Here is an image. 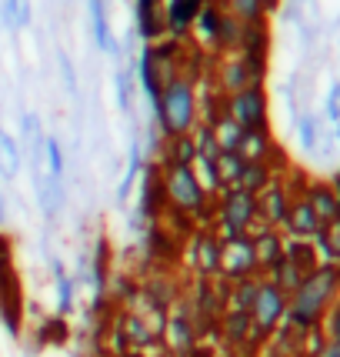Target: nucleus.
<instances>
[{"instance_id": "nucleus-1", "label": "nucleus", "mask_w": 340, "mask_h": 357, "mask_svg": "<svg viewBox=\"0 0 340 357\" xmlns=\"http://www.w3.org/2000/svg\"><path fill=\"white\" fill-rule=\"evenodd\" d=\"M340 287V267L337 264H317L307 278L300 280L294 294L287 297V324L294 331H310L324 321L330 301Z\"/></svg>"}, {"instance_id": "nucleus-2", "label": "nucleus", "mask_w": 340, "mask_h": 357, "mask_svg": "<svg viewBox=\"0 0 340 357\" xmlns=\"http://www.w3.org/2000/svg\"><path fill=\"white\" fill-rule=\"evenodd\" d=\"M157 107V124H160V137H187L197 127V91L194 80L187 74H177L173 80H167L154 100Z\"/></svg>"}, {"instance_id": "nucleus-3", "label": "nucleus", "mask_w": 340, "mask_h": 357, "mask_svg": "<svg viewBox=\"0 0 340 357\" xmlns=\"http://www.w3.org/2000/svg\"><path fill=\"white\" fill-rule=\"evenodd\" d=\"M160 177H164V194H167V207H177L197 220V227H207V211L214 214V197L203 190L201 177L187 164H160Z\"/></svg>"}, {"instance_id": "nucleus-4", "label": "nucleus", "mask_w": 340, "mask_h": 357, "mask_svg": "<svg viewBox=\"0 0 340 357\" xmlns=\"http://www.w3.org/2000/svg\"><path fill=\"white\" fill-rule=\"evenodd\" d=\"M214 218H217V234H220V241H231V237L250 234L257 224H261L257 197L247 194V190H240V187H224V190L217 194Z\"/></svg>"}, {"instance_id": "nucleus-5", "label": "nucleus", "mask_w": 340, "mask_h": 357, "mask_svg": "<svg viewBox=\"0 0 340 357\" xmlns=\"http://www.w3.org/2000/svg\"><path fill=\"white\" fill-rule=\"evenodd\" d=\"M287 317V294L280 291L277 284H270L267 278H261L257 284V294H254V304H250V324H254V334L257 337H267L274 334Z\"/></svg>"}, {"instance_id": "nucleus-6", "label": "nucleus", "mask_w": 340, "mask_h": 357, "mask_svg": "<svg viewBox=\"0 0 340 357\" xmlns=\"http://www.w3.org/2000/svg\"><path fill=\"white\" fill-rule=\"evenodd\" d=\"M220 254L224 241L214 227H197L187 237V264L197 278H220Z\"/></svg>"}, {"instance_id": "nucleus-7", "label": "nucleus", "mask_w": 340, "mask_h": 357, "mask_svg": "<svg viewBox=\"0 0 340 357\" xmlns=\"http://www.w3.org/2000/svg\"><path fill=\"white\" fill-rule=\"evenodd\" d=\"M224 114L237 121L244 130H267V93H263V87L254 84L247 91L224 97Z\"/></svg>"}, {"instance_id": "nucleus-8", "label": "nucleus", "mask_w": 340, "mask_h": 357, "mask_svg": "<svg viewBox=\"0 0 340 357\" xmlns=\"http://www.w3.org/2000/svg\"><path fill=\"white\" fill-rule=\"evenodd\" d=\"M197 337H201V327H197V321H194L190 304L177 301V304L167 311V317H164V341H167L170 351L190 354V351L197 347Z\"/></svg>"}, {"instance_id": "nucleus-9", "label": "nucleus", "mask_w": 340, "mask_h": 357, "mask_svg": "<svg viewBox=\"0 0 340 357\" xmlns=\"http://www.w3.org/2000/svg\"><path fill=\"white\" fill-rule=\"evenodd\" d=\"M257 254H254V241L250 234L224 241V254H220V278L224 280H240V278H257Z\"/></svg>"}, {"instance_id": "nucleus-10", "label": "nucleus", "mask_w": 340, "mask_h": 357, "mask_svg": "<svg viewBox=\"0 0 340 357\" xmlns=\"http://www.w3.org/2000/svg\"><path fill=\"white\" fill-rule=\"evenodd\" d=\"M167 211V194H164V177H160V164H150L144 171V181H140V204H137V214L144 220H157L164 218Z\"/></svg>"}, {"instance_id": "nucleus-11", "label": "nucleus", "mask_w": 340, "mask_h": 357, "mask_svg": "<svg viewBox=\"0 0 340 357\" xmlns=\"http://www.w3.org/2000/svg\"><path fill=\"white\" fill-rule=\"evenodd\" d=\"M254 84H261V80L250 70V63L240 54H224V61L217 67V87L224 91V97H231L237 91H247Z\"/></svg>"}, {"instance_id": "nucleus-12", "label": "nucleus", "mask_w": 340, "mask_h": 357, "mask_svg": "<svg viewBox=\"0 0 340 357\" xmlns=\"http://www.w3.org/2000/svg\"><path fill=\"white\" fill-rule=\"evenodd\" d=\"M287 211H291V194H287V187L280 184V181H270V184L257 194V214H261V224H267V227H284Z\"/></svg>"}, {"instance_id": "nucleus-13", "label": "nucleus", "mask_w": 340, "mask_h": 357, "mask_svg": "<svg viewBox=\"0 0 340 357\" xmlns=\"http://www.w3.org/2000/svg\"><path fill=\"white\" fill-rule=\"evenodd\" d=\"M203 3H207V0H164V31H167L173 40H180V37L194 27V20H197Z\"/></svg>"}, {"instance_id": "nucleus-14", "label": "nucleus", "mask_w": 340, "mask_h": 357, "mask_svg": "<svg viewBox=\"0 0 340 357\" xmlns=\"http://www.w3.org/2000/svg\"><path fill=\"white\" fill-rule=\"evenodd\" d=\"M0 317L10 334L20 331V287H17V274L10 271V261L0 264Z\"/></svg>"}, {"instance_id": "nucleus-15", "label": "nucleus", "mask_w": 340, "mask_h": 357, "mask_svg": "<svg viewBox=\"0 0 340 357\" xmlns=\"http://www.w3.org/2000/svg\"><path fill=\"white\" fill-rule=\"evenodd\" d=\"M250 241H254V254H257V267H261V271H270L277 261H284L287 241L277 234V227L261 224L257 231H250Z\"/></svg>"}, {"instance_id": "nucleus-16", "label": "nucleus", "mask_w": 340, "mask_h": 357, "mask_svg": "<svg viewBox=\"0 0 340 357\" xmlns=\"http://www.w3.org/2000/svg\"><path fill=\"white\" fill-rule=\"evenodd\" d=\"M284 227L291 237L297 241H307V237H317V231L324 227L317 214H314V207L307 204V197H300V201H291V211H287V218H284Z\"/></svg>"}, {"instance_id": "nucleus-17", "label": "nucleus", "mask_w": 340, "mask_h": 357, "mask_svg": "<svg viewBox=\"0 0 340 357\" xmlns=\"http://www.w3.org/2000/svg\"><path fill=\"white\" fill-rule=\"evenodd\" d=\"M220 334H224V341L227 344H247L250 337H257L254 334V324H250V314L247 311H227L220 314Z\"/></svg>"}, {"instance_id": "nucleus-18", "label": "nucleus", "mask_w": 340, "mask_h": 357, "mask_svg": "<svg viewBox=\"0 0 340 357\" xmlns=\"http://www.w3.org/2000/svg\"><path fill=\"white\" fill-rule=\"evenodd\" d=\"M137 24L147 40H160L164 37V0H140L137 3Z\"/></svg>"}, {"instance_id": "nucleus-19", "label": "nucleus", "mask_w": 340, "mask_h": 357, "mask_svg": "<svg viewBox=\"0 0 340 357\" xmlns=\"http://www.w3.org/2000/svg\"><path fill=\"white\" fill-rule=\"evenodd\" d=\"M270 181H274V171H270V164H267V160H247L233 187H240V190H247V194H254V197H257V194H261Z\"/></svg>"}, {"instance_id": "nucleus-20", "label": "nucleus", "mask_w": 340, "mask_h": 357, "mask_svg": "<svg viewBox=\"0 0 340 357\" xmlns=\"http://www.w3.org/2000/svg\"><path fill=\"white\" fill-rule=\"evenodd\" d=\"M307 204L314 207V214H317V220H320V224H330V220H337V214H340V197L330 190V187H324V184L310 187Z\"/></svg>"}, {"instance_id": "nucleus-21", "label": "nucleus", "mask_w": 340, "mask_h": 357, "mask_svg": "<svg viewBox=\"0 0 340 357\" xmlns=\"http://www.w3.org/2000/svg\"><path fill=\"white\" fill-rule=\"evenodd\" d=\"M207 127H210V134H214V140H217V147H220V151H237V147H240L244 127L237 124V121H231L227 114H217L214 121H207Z\"/></svg>"}, {"instance_id": "nucleus-22", "label": "nucleus", "mask_w": 340, "mask_h": 357, "mask_svg": "<svg viewBox=\"0 0 340 357\" xmlns=\"http://www.w3.org/2000/svg\"><path fill=\"white\" fill-rule=\"evenodd\" d=\"M304 278H307V274H304V271H300L297 264H291L287 257H284V261H277V264L267 271V280H270V284H277V287L287 297H291L297 287H300V280H304Z\"/></svg>"}, {"instance_id": "nucleus-23", "label": "nucleus", "mask_w": 340, "mask_h": 357, "mask_svg": "<svg viewBox=\"0 0 340 357\" xmlns=\"http://www.w3.org/2000/svg\"><path fill=\"white\" fill-rule=\"evenodd\" d=\"M220 3L237 24H263V17H267L261 0H220Z\"/></svg>"}, {"instance_id": "nucleus-24", "label": "nucleus", "mask_w": 340, "mask_h": 357, "mask_svg": "<svg viewBox=\"0 0 340 357\" xmlns=\"http://www.w3.org/2000/svg\"><path fill=\"white\" fill-rule=\"evenodd\" d=\"M237 154L244 157V160H267L270 157V137H267V130H244Z\"/></svg>"}, {"instance_id": "nucleus-25", "label": "nucleus", "mask_w": 340, "mask_h": 357, "mask_svg": "<svg viewBox=\"0 0 340 357\" xmlns=\"http://www.w3.org/2000/svg\"><path fill=\"white\" fill-rule=\"evenodd\" d=\"M194 157H197L194 134H187V137H170L167 140V147H164V160H160V164H187V167H194Z\"/></svg>"}, {"instance_id": "nucleus-26", "label": "nucleus", "mask_w": 340, "mask_h": 357, "mask_svg": "<svg viewBox=\"0 0 340 357\" xmlns=\"http://www.w3.org/2000/svg\"><path fill=\"white\" fill-rule=\"evenodd\" d=\"M244 157L237 154V151H220L217 154V181H220V187H233L237 184V177H240V171H244Z\"/></svg>"}, {"instance_id": "nucleus-27", "label": "nucleus", "mask_w": 340, "mask_h": 357, "mask_svg": "<svg viewBox=\"0 0 340 357\" xmlns=\"http://www.w3.org/2000/svg\"><path fill=\"white\" fill-rule=\"evenodd\" d=\"M284 257L291 261V264H297L304 274H310L314 267H317V250L310 248L307 241H287V248H284Z\"/></svg>"}, {"instance_id": "nucleus-28", "label": "nucleus", "mask_w": 340, "mask_h": 357, "mask_svg": "<svg viewBox=\"0 0 340 357\" xmlns=\"http://www.w3.org/2000/svg\"><path fill=\"white\" fill-rule=\"evenodd\" d=\"M107 267H110V248H107V241L100 237L97 241V250H93V287H97V294H104L107 291Z\"/></svg>"}, {"instance_id": "nucleus-29", "label": "nucleus", "mask_w": 340, "mask_h": 357, "mask_svg": "<svg viewBox=\"0 0 340 357\" xmlns=\"http://www.w3.org/2000/svg\"><path fill=\"white\" fill-rule=\"evenodd\" d=\"M317 248L324 250L330 261H340V218L317 231Z\"/></svg>"}, {"instance_id": "nucleus-30", "label": "nucleus", "mask_w": 340, "mask_h": 357, "mask_svg": "<svg viewBox=\"0 0 340 357\" xmlns=\"http://www.w3.org/2000/svg\"><path fill=\"white\" fill-rule=\"evenodd\" d=\"M67 334H70V331H67V324H63V317H50V321H47L44 324V331H40V341H50V344H63L67 341Z\"/></svg>"}, {"instance_id": "nucleus-31", "label": "nucleus", "mask_w": 340, "mask_h": 357, "mask_svg": "<svg viewBox=\"0 0 340 357\" xmlns=\"http://www.w3.org/2000/svg\"><path fill=\"white\" fill-rule=\"evenodd\" d=\"M70 307H74V280L61 278L57 280V311H61V317L70 314Z\"/></svg>"}, {"instance_id": "nucleus-32", "label": "nucleus", "mask_w": 340, "mask_h": 357, "mask_svg": "<svg viewBox=\"0 0 340 357\" xmlns=\"http://www.w3.org/2000/svg\"><path fill=\"white\" fill-rule=\"evenodd\" d=\"M44 151H47V160H50V174H54V177H61V174H63V157H61V144H57V140H54V137H47Z\"/></svg>"}, {"instance_id": "nucleus-33", "label": "nucleus", "mask_w": 340, "mask_h": 357, "mask_svg": "<svg viewBox=\"0 0 340 357\" xmlns=\"http://www.w3.org/2000/svg\"><path fill=\"white\" fill-rule=\"evenodd\" d=\"M324 317H327V337H330V341H340V304L330 314H324Z\"/></svg>"}, {"instance_id": "nucleus-34", "label": "nucleus", "mask_w": 340, "mask_h": 357, "mask_svg": "<svg viewBox=\"0 0 340 357\" xmlns=\"http://www.w3.org/2000/svg\"><path fill=\"white\" fill-rule=\"evenodd\" d=\"M314 357H340V341H327Z\"/></svg>"}, {"instance_id": "nucleus-35", "label": "nucleus", "mask_w": 340, "mask_h": 357, "mask_svg": "<svg viewBox=\"0 0 340 357\" xmlns=\"http://www.w3.org/2000/svg\"><path fill=\"white\" fill-rule=\"evenodd\" d=\"M263 3V10H270V7H277V0H261Z\"/></svg>"}, {"instance_id": "nucleus-36", "label": "nucleus", "mask_w": 340, "mask_h": 357, "mask_svg": "<svg viewBox=\"0 0 340 357\" xmlns=\"http://www.w3.org/2000/svg\"><path fill=\"white\" fill-rule=\"evenodd\" d=\"M93 357H110V354H104V351H97V354H93Z\"/></svg>"}, {"instance_id": "nucleus-37", "label": "nucleus", "mask_w": 340, "mask_h": 357, "mask_svg": "<svg viewBox=\"0 0 340 357\" xmlns=\"http://www.w3.org/2000/svg\"><path fill=\"white\" fill-rule=\"evenodd\" d=\"M0 220H3V201H0Z\"/></svg>"}]
</instances>
